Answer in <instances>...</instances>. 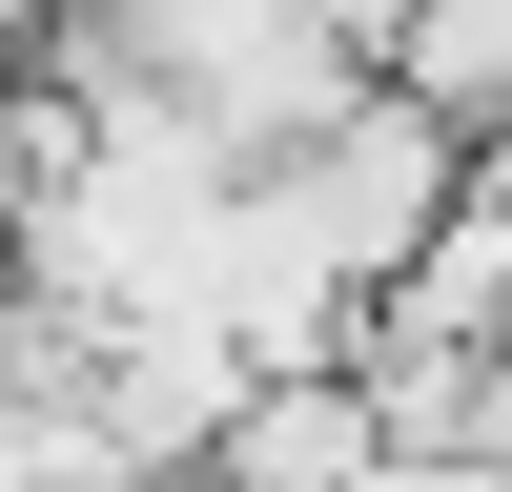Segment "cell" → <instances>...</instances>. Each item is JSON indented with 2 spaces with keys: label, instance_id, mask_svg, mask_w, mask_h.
Returning a JSON list of instances; mask_svg holds the SVG:
<instances>
[{
  "label": "cell",
  "instance_id": "cell-5",
  "mask_svg": "<svg viewBox=\"0 0 512 492\" xmlns=\"http://www.w3.org/2000/svg\"><path fill=\"white\" fill-rule=\"evenodd\" d=\"M144 492H205V472H144Z\"/></svg>",
  "mask_w": 512,
  "mask_h": 492
},
{
  "label": "cell",
  "instance_id": "cell-4",
  "mask_svg": "<svg viewBox=\"0 0 512 492\" xmlns=\"http://www.w3.org/2000/svg\"><path fill=\"white\" fill-rule=\"evenodd\" d=\"M41 41H62V0H0V62H41Z\"/></svg>",
  "mask_w": 512,
  "mask_h": 492
},
{
  "label": "cell",
  "instance_id": "cell-3",
  "mask_svg": "<svg viewBox=\"0 0 512 492\" xmlns=\"http://www.w3.org/2000/svg\"><path fill=\"white\" fill-rule=\"evenodd\" d=\"M349 492H512V451H369Z\"/></svg>",
  "mask_w": 512,
  "mask_h": 492
},
{
  "label": "cell",
  "instance_id": "cell-6",
  "mask_svg": "<svg viewBox=\"0 0 512 492\" xmlns=\"http://www.w3.org/2000/svg\"><path fill=\"white\" fill-rule=\"evenodd\" d=\"M492 349H512V308H492Z\"/></svg>",
  "mask_w": 512,
  "mask_h": 492
},
{
  "label": "cell",
  "instance_id": "cell-1",
  "mask_svg": "<svg viewBox=\"0 0 512 492\" xmlns=\"http://www.w3.org/2000/svg\"><path fill=\"white\" fill-rule=\"evenodd\" d=\"M246 185H267L287 226L328 246V287H349V308H390V267H410V246H431V205L472 185V123H451V103H410V82L369 62L349 103H328L308 144H267V164H246Z\"/></svg>",
  "mask_w": 512,
  "mask_h": 492
},
{
  "label": "cell",
  "instance_id": "cell-2",
  "mask_svg": "<svg viewBox=\"0 0 512 492\" xmlns=\"http://www.w3.org/2000/svg\"><path fill=\"white\" fill-rule=\"evenodd\" d=\"M369 451H390V410H369V369H246V410L205 431V492H349Z\"/></svg>",
  "mask_w": 512,
  "mask_h": 492
}]
</instances>
